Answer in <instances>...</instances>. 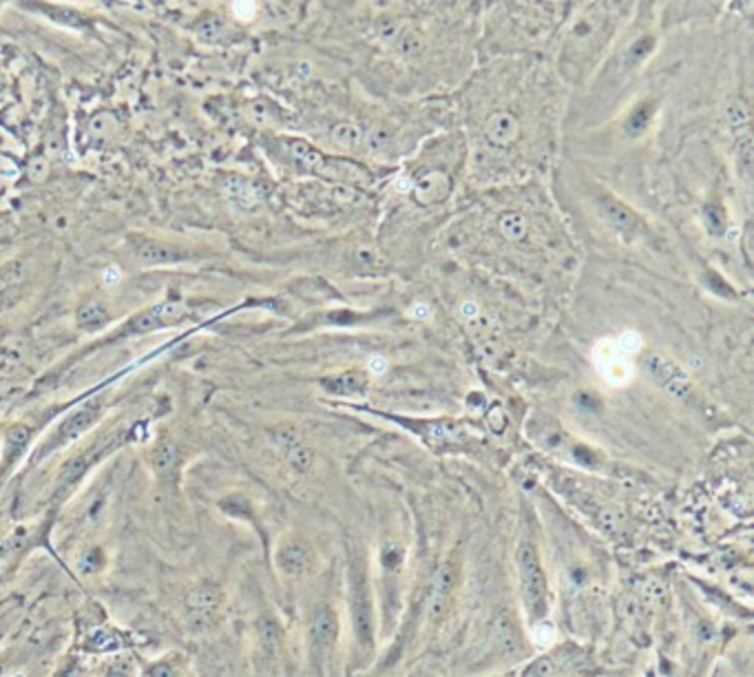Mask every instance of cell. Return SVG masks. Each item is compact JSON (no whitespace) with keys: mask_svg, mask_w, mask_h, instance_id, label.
<instances>
[{"mask_svg":"<svg viewBox=\"0 0 754 677\" xmlns=\"http://www.w3.org/2000/svg\"><path fill=\"white\" fill-rule=\"evenodd\" d=\"M0 673H3V669H0Z\"/></svg>","mask_w":754,"mask_h":677,"instance_id":"cell-40","label":"cell"},{"mask_svg":"<svg viewBox=\"0 0 754 677\" xmlns=\"http://www.w3.org/2000/svg\"><path fill=\"white\" fill-rule=\"evenodd\" d=\"M507 677H511V675H507Z\"/></svg>","mask_w":754,"mask_h":677,"instance_id":"cell-41","label":"cell"},{"mask_svg":"<svg viewBox=\"0 0 754 677\" xmlns=\"http://www.w3.org/2000/svg\"><path fill=\"white\" fill-rule=\"evenodd\" d=\"M323 388L327 392H332V394H358V392H365L367 388V381L365 376H360L358 372H345V374H338L334 379H327L323 381Z\"/></svg>","mask_w":754,"mask_h":677,"instance_id":"cell-13","label":"cell"},{"mask_svg":"<svg viewBox=\"0 0 754 677\" xmlns=\"http://www.w3.org/2000/svg\"><path fill=\"white\" fill-rule=\"evenodd\" d=\"M450 178L443 175V173H427L425 178H420L416 184H414V198L420 204H434V202H443L447 195H450Z\"/></svg>","mask_w":754,"mask_h":677,"instance_id":"cell-9","label":"cell"},{"mask_svg":"<svg viewBox=\"0 0 754 677\" xmlns=\"http://www.w3.org/2000/svg\"><path fill=\"white\" fill-rule=\"evenodd\" d=\"M387 140H389V135H387L385 128H374L369 133V146L374 151H378V149H383L387 144Z\"/></svg>","mask_w":754,"mask_h":677,"instance_id":"cell-32","label":"cell"},{"mask_svg":"<svg viewBox=\"0 0 754 677\" xmlns=\"http://www.w3.org/2000/svg\"><path fill=\"white\" fill-rule=\"evenodd\" d=\"M518 573L529 613L533 618H542L546 613V578L542 571L538 551L531 544H522L518 549Z\"/></svg>","mask_w":754,"mask_h":677,"instance_id":"cell-2","label":"cell"},{"mask_svg":"<svg viewBox=\"0 0 754 677\" xmlns=\"http://www.w3.org/2000/svg\"><path fill=\"white\" fill-rule=\"evenodd\" d=\"M290 151H292V158L297 160L299 164H303L305 169H314V171H321L323 166V155L316 149H312L310 144H305V142H292L290 144Z\"/></svg>","mask_w":754,"mask_h":677,"instance_id":"cell-18","label":"cell"},{"mask_svg":"<svg viewBox=\"0 0 754 677\" xmlns=\"http://www.w3.org/2000/svg\"><path fill=\"white\" fill-rule=\"evenodd\" d=\"M106 677H133V675H130L126 666H113V669L106 673Z\"/></svg>","mask_w":754,"mask_h":677,"instance_id":"cell-37","label":"cell"},{"mask_svg":"<svg viewBox=\"0 0 754 677\" xmlns=\"http://www.w3.org/2000/svg\"><path fill=\"white\" fill-rule=\"evenodd\" d=\"M380 562L387 571H396L403 564V549L396 547V544H387V547L380 551Z\"/></svg>","mask_w":754,"mask_h":677,"instance_id":"cell-27","label":"cell"},{"mask_svg":"<svg viewBox=\"0 0 754 677\" xmlns=\"http://www.w3.org/2000/svg\"><path fill=\"white\" fill-rule=\"evenodd\" d=\"M500 231L505 233V237H509L511 242H520L527 235V222L524 217L518 213H509L500 220Z\"/></svg>","mask_w":754,"mask_h":677,"instance_id":"cell-20","label":"cell"},{"mask_svg":"<svg viewBox=\"0 0 754 677\" xmlns=\"http://www.w3.org/2000/svg\"><path fill=\"white\" fill-rule=\"evenodd\" d=\"M86 649L93 651V653H106V651H115V649H122L124 642L122 638L117 636V633L113 629L108 627H97L89 633V638H86Z\"/></svg>","mask_w":754,"mask_h":677,"instance_id":"cell-14","label":"cell"},{"mask_svg":"<svg viewBox=\"0 0 754 677\" xmlns=\"http://www.w3.org/2000/svg\"><path fill=\"white\" fill-rule=\"evenodd\" d=\"M619 345L624 347L626 352L628 350H637V347H639V336L637 334H624V336H621Z\"/></svg>","mask_w":754,"mask_h":677,"instance_id":"cell-36","label":"cell"},{"mask_svg":"<svg viewBox=\"0 0 754 677\" xmlns=\"http://www.w3.org/2000/svg\"><path fill=\"white\" fill-rule=\"evenodd\" d=\"M277 443L281 445V450H283V454H286L288 463L294 469H299V472H305V469L310 467L312 454H310L308 447H303L297 441V434H292V432H279L277 434Z\"/></svg>","mask_w":754,"mask_h":677,"instance_id":"cell-11","label":"cell"},{"mask_svg":"<svg viewBox=\"0 0 754 677\" xmlns=\"http://www.w3.org/2000/svg\"><path fill=\"white\" fill-rule=\"evenodd\" d=\"M220 509L226 511L228 516L233 518H239V520H253V507H250V502L242 496H228L220 502Z\"/></svg>","mask_w":754,"mask_h":677,"instance_id":"cell-19","label":"cell"},{"mask_svg":"<svg viewBox=\"0 0 754 677\" xmlns=\"http://www.w3.org/2000/svg\"><path fill=\"white\" fill-rule=\"evenodd\" d=\"M602 211L608 217V222L613 224L617 231H632L637 226V215L632 213L628 206H624L621 202L613 200V198H604L602 200Z\"/></svg>","mask_w":754,"mask_h":677,"instance_id":"cell-12","label":"cell"},{"mask_svg":"<svg viewBox=\"0 0 754 677\" xmlns=\"http://www.w3.org/2000/svg\"><path fill=\"white\" fill-rule=\"evenodd\" d=\"M728 117H730V122H732V126H743V124H746L748 122V111H746V106H743L741 102H735V104H732L730 108H728Z\"/></svg>","mask_w":754,"mask_h":677,"instance_id":"cell-30","label":"cell"},{"mask_svg":"<svg viewBox=\"0 0 754 677\" xmlns=\"http://www.w3.org/2000/svg\"><path fill=\"white\" fill-rule=\"evenodd\" d=\"M573 456L577 458V461H580L582 465H593V461H595V456L591 454V452H588L586 450V447L584 445H580V447H575V452H573Z\"/></svg>","mask_w":754,"mask_h":677,"instance_id":"cell-35","label":"cell"},{"mask_svg":"<svg viewBox=\"0 0 754 677\" xmlns=\"http://www.w3.org/2000/svg\"><path fill=\"white\" fill-rule=\"evenodd\" d=\"M454 584H456V569H454L452 562H445L434 575L429 600H427V611H429L432 622L441 620L445 616V611L450 609Z\"/></svg>","mask_w":754,"mask_h":677,"instance_id":"cell-4","label":"cell"},{"mask_svg":"<svg viewBox=\"0 0 754 677\" xmlns=\"http://www.w3.org/2000/svg\"><path fill=\"white\" fill-rule=\"evenodd\" d=\"M652 47H655V40L652 38H639V40H635L630 45L628 53H626L628 64H639L641 60H646L648 53L652 51Z\"/></svg>","mask_w":754,"mask_h":677,"instance_id":"cell-25","label":"cell"},{"mask_svg":"<svg viewBox=\"0 0 754 677\" xmlns=\"http://www.w3.org/2000/svg\"><path fill=\"white\" fill-rule=\"evenodd\" d=\"M102 279H104V283H106L108 288H113V286H117V283H119V279H122V272H119V268H115V266L113 268H106Z\"/></svg>","mask_w":754,"mask_h":677,"instance_id":"cell-33","label":"cell"},{"mask_svg":"<svg viewBox=\"0 0 754 677\" xmlns=\"http://www.w3.org/2000/svg\"><path fill=\"white\" fill-rule=\"evenodd\" d=\"M104 562H106V558H104L102 549H89V551H86V553L82 555V558H80L78 569H80L82 573H95V571H100V569H102Z\"/></svg>","mask_w":754,"mask_h":677,"instance_id":"cell-24","label":"cell"},{"mask_svg":"<svg viewBox=\"0 0 754 677\" xmlns=\"http://www.w3.org/2000/svg\"><path fill=\"white\" fill-rule=\"evenodd\" d=\"M652 102H641L639 106H635V111H630L628 120H626V133L628 135H641L644 131L648 128L650 120H652Z\"/></svg>","mask_w":754,"mask_h":677,"instance_id":"cell-17","label":"cell"},{"mask_svg":"<svg viewBox=\"0 0 754 677\" xmlns=\"http://www.w3.org/2000/svg\"><path fill=\"white\" fill-rule=\"evenodd\" d=\"M349 587H352V622L354 636L363 653H369L374 644V609H371V593L367 580L365 562L354 555L349 564Z\"/></svg>","mask_w":754,"mask_h":677,"instance_id":"cell-1","label":"cell"},{"mask_svg":"<svg viewBox=\"0 0 754 677\" xmlns=\"http://www.w3.org/2000/svg\"><path fill=\"white\" fill-rule=\"evenodd\" d=\"M396 40H398V51L405 53V56H414L420 49V40L412 34H398Z\"/></svg>","mask_w":754,"mask_h":677,"instance_id":"cell-28","label":"cell"},{"mask_svg":"<svg viewBox=\"0 0 754 677\" xmlns=\"http://www.w3.org/2000/svg\"><path fill=\"white\" fill-rule=\"evenodd\" d=\"M222 604V591L213 582H202L186 598V613L193 622H209Z\"/></svg>","mask_w":754,"mask_h":677,"instance_id":"cell-5","label":"cell"},{"mask_svg":"<svg viewBox=\"0 0 754 677\" xmlns=\"http://www.w3.org/2000/svg\"><path fill=\"white\" fill-rule=\"evenodd\" d=\"M146 677H180L177 664L171 660H157L146 666Z\"/></svg>","mask_w":754,"mask_h":677,"instance_id":"cell-26","label":"cell"},{"mask_svg":"<svg viewBox=\"0 0 754 677\" xmlns=\"http://www.w3.org/2000/svg\"><path fill=\"white\" fill-rule=\"evenodd\" d=\"M310 562V551L301 540H288L283 542L277 551V566L288 575H299L308 569Z\"/></svg>","mask_w":754,"mask_h":677,"instance_id":"cell-7","label":"cell"},{"mask_svg":"<svg viewBox=\"0 0 754 677\" xmlns=\"http://www.w3.org/2000/svg\"><path fill=\"white\" fill-rule=\"evenodd\" d=\"M332 137H334L336 144L343 146V149H356L360 144V140H363V135H360V128L354 126V124H347V122L338 124L332 131Z\"/></svg>","mask_w":754,"mask_h":677,"instance_id":"cell-21","label":"cell"},{"mask_svg":"<svg viewBox=\"0 0 754 677\" xmlns=\"http://www.w3.org/2000/svg\"><path fill=\"white\" fill-rule=\"evenodd\" d=\"M489 428L491 430H494L496 434H500L502 430H505L507 428V417H505V412H502V410H494V412H489Z\"/></svg>","mask_w":754,"mask_h":677,"instance_id":"cell-31","label":"cell"},{"mask_svg":"<svg viewBox=\"0 0 754 677\" xmlns=\"http://www.w3.org/2000/svg\"><path fill=\"white\" fill-rule=\"evenodd\" d=\"M371 368H374L376 372H380V370H385V363L383 361H371Z\"/></svg>","mask_w":754,"mask_h":677,"instance_id":"cell-39","label":"cell"},{"mask_svg":"<svg viewBox=\"0 0 754 677\" xmlns=\"http://www.w3.org/2000/svg\"><path fill=\"white\" fill-rule=\"evenodd\" d=\"M104 319V310L97 303L86 305V308L80 310V323L89 325V323H100Z\"/></svg>","mask_w":754,"mask_h":677,"instance_id":"cell-29","label":"cell"},{"mask_svg":"<svg viewBox=\"0 0 754 677\" xmlns=\"http://www.w3.org/2000/svg\"><path fill=\"white\" fill-rule=\"evenodd\" d=\"M463 314H465V316H476V314H478L476 303H465V305H463Z\"/></svg>","mask_w":754,"mask_h":677,"instance_id":"cell-38","label":"cell"},{"mask_svg":"<svg viewBox=\"0 0 754 677\" xmlns=\"http://www.w3.org/2000/svg\"><path fill=\"white\" fill-rule=\"evenodd\" d=\"M646 370L664 390L670 392V394H675V397L688 394V376L673 361H668V359L650 356L646 361Z\"/></svg>","mask_w":754,"mask_h":677,"instance_id":"cell-6","label":"cell"},{"mask_svg":"<svg viewBox=\"0 0 754 677\" xmlns=\"http://www.w3.org/2000/svg\"><path fill=\"white\" fill-rule=\"evenodd\" d=\"M338 636V618L332 607L319 604L310 618V655L314 666L323 673L327 658L334 649Z\"/></svg>","mask_w":754,"mask_h":677,"instance_id":"cell-3","label":"cell"},{"mask_svg":"<svg viewBox=\"0 0 754 677\" xmlns=\"http://www.w3.org/2000/svg\"><path fill=\"white\" fill-rule=\"evenodd\" d=\"M487 140L491 142V144L496 146H507L511 144L513 140L518 137L520 133V126H518V120L513 117L511 113L507 111H500V113H494L489 120H487Z\"/></svg>","mask_w":754,"mask_h":677,"instance_id":"cell-8","label":"cell"},{"mask_svg":"<svg viewBox=\"0 0 754 677\" xmlns=\"http://www.w3.org/2000/svg\"><path fill=\"white\" fill-rule=\"evenodd\" d=\"M253 14H255V7L250 5V3H237V5H235V16H237L239 20H248V18H253Z\"/></svg>","mask_w":754,"mask_h":677,"instance_id":"cell-34","label":"cell"},{"mask_svg":"<svg viewBox=\"0 0 754 677\" xmlns=\"http://www.w3.org/2000/svg\"><path fill=\"white\" fill-rule=\"evenodd\" d=\"M153 465H155L160 476H168L175 469V465H177V450H175L173 445L160 447V450L155 452V456H153Z\"/></svg>","mask_w":754,"mask_h":677,"instance_id":"cell-22","label":"cell"},{"mask_svg":"<svg viewBox=\"0 0 754 677\" xmlns=\"http://www.w3.org/2000/svg\"><path fill=\"white\" fill-rule=\"evenodd\" d=\"M704 224L713 235H721L726 231V213L715 204H708L704 209Z\"/></svg>","mask_w":754,"mask_h":677,"instance_id":"cell-23","label":"cell"},{"mask_svg":"<svg viewBox=\"0 0 754 677\" xmlns=\"http://www.w3.org/2000/svg\"><path fill=\"white\" fill-rule=\"evenodd\" d=\"M321 173H325L327 178L338 180V182H363L367 178L365 173L352 162H332V164L323 162Z\"/></svg>","mask_w":754,"mask_h":677,"instance_id":"cell-16","label":"cell"},{"mask_svg":"<svg viewBox=\"0 0 754 677\" xmlns=\"http://www.w3.org/2000/svg\"><path fill=\"white\" fill-rule=\"evenodd\" d=\"M496 642H498V647L502 649V653H507V655L516 653V651L520 649V636H518V629L513 627V622H511L507 616H502V618L496 622Z\"/></svg>","mask_w":754,"mask_h":677,"instance_id":"cell-15","label":"cell"},{"mask_svg":"<svg viewBox=\"0 0 754 677\" xmlns=\"http://www.w3.org/2000/svg\"><path fill=\"white\" fill-rule=\"evenodd\" d=\"M95 419H97V410H80L78 414H73V417L60 428L58 436H53V441L49 443L47 452L58 450V447H62L64 443L78 439L80 434H84L86 430L91 428V425L95 423Z\"/></svg>","mask_w":754,"mask_h":677,"instance_id":"cell-10","label":"cell"}]
</instances>
